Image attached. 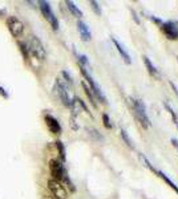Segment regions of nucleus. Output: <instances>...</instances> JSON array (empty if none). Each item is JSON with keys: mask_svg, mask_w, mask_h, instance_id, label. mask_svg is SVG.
I'll return each instance as SVG.
<instances>
[{"mask_svg": "<svg viewBox=\"0 0 178 199\" xmlns=\"http://www.w3.org/2000/svg\"><path fill=\"white\" fill-rule=\"evenodd\" d=\"M142 59H144V63H145L146 69H148L149 75H150V76H153V77L159 78V73H158V70H157V68H156V66L152 64V61L149 60V57H148V56H144Z\"/></svg>", "mask_w": 178, "mask_h": 199, "instance_id": "13", "label": "nucleus"}, {"mask_svg": "<svg viewBox=\"0 0 178 199\" xmlns=\"http://www.w3.org/2000/svg\"><path fill=\"white\" fill-rule=\"evenodd\" d=\"M80 70H81V75L85 77V80L88 81V84H89V88H90V90H92V93H93V96H96L97 98H99L102 104H106V97L104 96V93H102V90L100 89V86L97 85V82L93 80V77H92L88 73V70L85 69V68H82L81 65H80Z\"/></svg>", "mask_w": 178, "mask_h": 199, "instance_id": "2", "label": "nucleus"}, {"mask_svg": "<svg viewBox=\"0 0 178 199\" xmlns=\"http://www.w3.org/2000/svg\"><path fill=\"white\" fill-rule=\"evenodd\" d=\"M55 90H56V93H57V96H59V98L61 100V102L65 106L70 108V106H72V100L69 98V94H68V90H67L65 84H64L60 78H57L56 82H55Z\"/></svg>", "mask_w": 178, "mask_h": 199, "instance_id": "6", "label": "nucleus"}, {"mask_svg": "<svg viewBox=\"0 0 178 199\" xmlns=\"http://www.w3.org/2000/svg\"><path fill=\"white\" fill-rule=\"evenodd\" d=\"M19 47H20V51L23 52V56L24 59H28V48H27V45L24 44V42H19Z\"/></svg>", "mask_w": 178, "mask_h": 199, "instance_id": "24", "label": "nucleus"}, {"mask_svg": "<svg viewBox=\"0 0 178 199\" xmlns=\"http://www.w3.org/2000/svg\"><path fill=\"white\" fill-rule=\"evenodd\" d=\"M75 100H76V102H77V104H79V106H81V109H82V110H84V112H85V113H87V114H89V116H92V114H90V112H89V109H88V106H87V105H85V102H84V101H82L81 98H79V97H75Z\"/></svg>", "mask_w": 178, "mask_h": 199, "instance_id": "22", "label": "nucleus"}, {"mask_svg": "<svg viewBox=\"0 0 178 199\" xmlns=\"http://www.w3.org/2000/svg\"><path fill=\"white\" fill-rule=\"evenodd\" d=\"M132 104V108H133V112H134V116L136 118L138 119V122L142 125V127L148 129L150 126V119L146 114V109H145V105L141 100H136V98H130L129 100Z\"/></svg>", "mask_w": 178, "mask_h": 199, "instance_id": "1", "label": "nucleus"}, {"mask_svg": "<svg viewBox=\"0 0 178 199\" xmlns=\"http://www.w3.org/2000/svg\"><path fill=\"white\" fill-rule=\"evenodd\" d=\"M7 28L13 37H20L24 32V24L16 16H10L7 19Z\"/></svg>", "mask_w": 178, "mask_h": 199, "instance_id": "5", "label": "nucleus"}, {"mask_svg": "<svg viewBox=\"0 0 178 199\" xmlns=\"http://www.w3.org/2000/svg\"><path fill=\"white\" fill-rule=\"evenodd\" d=\"M112 41H113V44H114L116 45V48H117V51H118V53L120 54H121V57H122V59H124V61H125V63H126L128 64V65H129V64H132V60H130V56H129V53H128V52L126 51H125V48L124 47H122V45L121 44H120V42L117 41V40H116L114 37H112Z\"/></svg>", "mask_w": 178, "mask_h": 199, "instance_id": "12", "label": "nucleus"}, {"mask_svg": "<svg viewBox=\"0 0 178 199\" xmlns=\"http://www.w3.org/2000/svg\"><path fill=\"white\" fill-rule=\"evenodd\" d=\"M157 175H158V177H159V178H161V179H164L165 182H166L168 185L170 186V187L173 189L174 191H176L177 194H178V186H177L176 183H174V182H173V180H171L170 178H169V177L166 175V174H165V173H162V171H158V170H157Z\"/></svg>", "mask_w": 178, "mask_h": 199, "instance_id": "15", "label": "nucleus"}, {"mask_svg": "<svg viewBox=\"0 0 178 199\" xmlns=\"http://www.w3.org/2000/svg\"><path fill=\"white\" fill-rule=\"evenodd\" d=\"M89 4H90L92 10L94 11V13H96L97 16H100V15H101V8H100L99 3H97V1H94V0H92V1H89Z\"/></svg>", "mask_w": 178, "mask_h": 199, "instance_id": "21", "label": "nucleus"}, {"mask_svg": "<svg viewBox=\"0 0 178 199\" xmlns=\"http://www.w3.org/2000/svg\"><path fill=\"white\" fill-rule=\"evenodd\" d=\"M61 75H63V77L65 78V81L68 82L69 85H72V84H73V80H72V77L69 76V73L67 72V70H63V72H61Z\"/></svg>", "mask_w": 178, "mask_h": 199, "instance_id": "25", "label": "nucleus"}, {"mask_svg": "<svg viewBox=\"0 0 178 199\" xmlns=\"http://www.w3.org/2000/svg\"><path fill=\"white\" fill-rule=\"evenodd\" d=\"M75 53H76V56H77V59H79L80 65H81L82 68H85V69H87V66H89L88 57H87V56H84V54H80V53H77L76 51H75Z\"/></svg>", "mask_w": 178, "mask_h": 199, "instance_id": "18", "label": "nucleus"}, {"mask_svg": "<svg viewBox=\"0 0 178 199\" xmlns=\"http://www.w3.org/2000/svg\"><path fill=\"white\" fill-rule=\"evenodd\" d=\"M170 141H171V143H173V145H174V146H176V148L178 149V141H177L176 138H171Z\"/></svg>", "mask_w": 178, "mask_h": 199, "instance_id": "30", "label": "nucleus"}, {"mask_svg": "<svg viewBox=\"0 0 178 199\" xmlns=\"http://www.w3.org/2000/svg\"><path fill=\"white\" fill-rule=\"evenodd\" d=\"M87 130H88V133L90 134L92 137H93V138H96L97 141H102V136H101V134L96 129H93V127H88Z\"/></svg>", "mask_w": 178, "mask_h": 199, "instance_id": "20", "label": "nucleus"}, {"mask_svg": "<svg viewBox=\"0 0 178 199\" xmlns=\"http://www.w3.org/2000/svg\"><path fill=\"white\" fill-rule=\"evenodd\" d=\"M75 122H76V121H75V118H73V117H72V119H70V126H72V129H75V130H77V129H79V126H77V125H76V124H75Z\"/></svg>", "mask_w": 178, "mask_h": 199, "instance_id": "28", "label": "nucleus"}, {"mask_svg": "<svg viewBox=\"0 0 178 199\" xmlns=\"http://www.w3.org/2000/svg\"><path fill=\"white\" fill-rule=\"evenodd\" d=\"M0 93H1V94H3V96H4V98H8V94H7V93H5V92H4V89H3V88H1V86H0Z\"/></svg>", "mask_w": 178, "mask_h": 199, "instance_id": "29", "label": "nucleus"}, {"mask_svg": "<svg viewBox=\"0 0 178 199\" xmlns=\"http://www.w3.org/2000/svg\"><path fill=\"white\" fill-rule=\"evenodd\" d=\"M130 13H132V16H133V20L136 21V24H140L141 21H140V19H138V16H137L136 11H134V10H132V8H130Z\"/></svg>", "mask_w": 178, "mask_h": 199, "instance_id": "27", "label": "nucleus"}, {"mask_svg": "<svg viewBox=\"0 0 178 199\" xmlns=\"http://www.w3.org/2000/svg\"><path fill=\"white\" fill-rule=\"evenodd\" d=\"M45 124H47L48 129L51 130V133H55V134H60L61 133V126L59 124V121H57L56 118L53 117V116L51 114H45Z\"/></svg>", "mask_w": 178, "mask_h": 199, "instance_id": "10", "label": "nucleus"}, {"mask_svg": "<svg viewBox=\"0 0 178 199\" xmlns=\"http://www.w3.org/2000/svg\"><path fill=\"white\" fill-rule=\"evenodd\" d=\"M161 31L169 40H178V21H165L161 24Z\"/></svg>", "mask_w": 178, "mask_h": 199, "instance_id": "7", "label": "nucleus"}, {"mask_svg": "<svg viewBox=\"0 0 178 199\" xmlns=\"http://www.w3.org/2000/svg\"><path fill=\"white\" fill-rule=\"evenodd\" d=\"M48 187H49L51 192L53 194V197L56 199H65L68 197L67 189L61 185V182H57L55 179H49L48 180Z\"/></svg>", "mask_w": 178, "mask_h": 199, "instance_id": "8", "label": "nucleus"}, {"mask_svg": "<svg viewBox=\"0 0 178 199\" xmlns=\"http://www.w3.org/2000/svg\"><path fill=\"white\" fill-rule=\"evenodd\" d=\"M77 29H79L80 36H81V39L84 40V41H89V40L92 39L90 31H89L88 25L84 23V21H81V20H79V21H77Z\"/></svg>", "mask_w": 178, "mask_h": 199, "instance_id": "11", "label": "nucleus"}, {"mask_svg": "<svg viewBox=\"0 0 178 199\" xmlns=\"http://www.w3.org/2000/svg\"><path fill=\"white\" fill-rule=\"evenodd\" d=\"M39 5H40V10H41V12H43V16L51 23L52 29L57 31L59 29V20H57V17L55 16V13L52 12V8H51L49 3L45 1V0H41V1H39Z\"/></svg>", "mask_w": 178, "mask_h": 199, "instance_id": "4", "label": "nucleus"}, {"mask_svg": "<svg viewBox=\"0 0 178 199\" xmlns=\"http://www.w3.org/2000/svg\"><path fill=\"white\" fill-rule=\"evenodd\" d=\"M49 170H51V174H52V177H53V179L57 180V182L63 180L64 175L67 174L63 163H61L60 161H57V159H52L49 162Z\"/></svg>", "mask_w": 178, "mask_h": 199, "instance_id": "9", "label": "nucleus"}, {"mask_svg": "<svg viewBox=\"0 0 178 199\" xmlns=\"http://www.w3.org/2000/svg\"><path fill=\"white\" fill-rule=\"evenodd\" d=\"M177 127H178V124H177Z\"/></svg>", "mask_w": 178, "mask_h": 199, "instance_id": "32", "label": "nucleus"}, {"mask_svg": "<svg viewBox=\"0 0 178 199\" xmlns=\"http://www.w3.org/2000/svg\"><path fill=\"white\" fill-rule=\"evenodd\" d=\"M56 146L59 149V154H60V158L61 161H65V149H64V145L61 141H56Z\"/></svg>", "mask_w": 178, "mask_h": 199, "instance_id": "19", "label": "nucleus"}, {"mask_svg": "<svg viewBox=\"0 0 178 199\" xmlns=\"http://www.w3.org/2000/svg\"><path fill=\"white\" fill-rule=\"evenodd\" d=\"M65 4H67V7H68V10L72 12V15H75L76 17H81V16H82L81 10H80V8H79L73 1H69V0H67Z\"/></svg>", "mask_w": 178, "mask_h": 199, "instance_id": "14", "label": "nucleus"}, {"mask_svg": "<svg viewBox=\"0 0 178 199\" xmlns=\"http://www.w3.org/2000/svg\"><path fill=\"white\" fill-rule=\"evenodd\" d=\"M82 89H84L85 94L88 96V98H89V101H90V104L94 106V108H96V106H97V104H96V98H94V96H93V93H92L90 88H89L88 85L85 84V82H82Z\"/></svg>", "mask_w": 178, "mask_h": 199, "instance_id": "16", "label": "nucleus"}, {"mask_svg": "<svg viewBox=\"0 0 178 199\" xmlns=\"http://www.w3.org/2000/svg\"><path fill=\"white\" fill-rule=\"evenodd\" d=\"M177 59H178V57H177Z\"/></svg>", "mask_w": 178, "mask_h": 199, "instance_id": "33", "label": "nucleus"}, {"mask_svg": "<svg viewBox=\"0 0 178 199\" xmlns=\"http://www.w3.org/2000/svg\"><path fill=\"white\" fill-rule=\"evenodd\" d=\"M170 85H171V88H173V89H174V92H176V94L178 96V90H177V86H176V85H174V84H173V82H171V81H170Z\"/></svg>", "mask_w": 178, "mask_h": 199, "instance_id": "31", "label": "nucleus"}, {"mask_svg": "<svg viewBox=\"0 0 178 199\" xmlns=\"http://www.w3.org/2000/svg\"><path fill=\"white\" fill-rule=\"evenodd\" d=\"M120 134H121V138L125 141V143L128 145V148H130V149H134V145H133V142H132V139L129 138V136H128V133L125 131L124 129H121L120 130Z\"/></svg>", "mask_w": 178, "mask_h": 199, "instance_id": "17", "label": "nucleus"}, {"mask_svg": "<svg viewBox=\"0 0 178 199\" xmlns=\"http://www.w3.org/2000/svg\"><path fill=\"white\" fill-rule=\"evenodd\" d=\"M102 122H104V126H105L106 129H112V124H110V119H109L108 114H102Z\"/></svg>", "mask_w": 178, "mask_h": 199, "instance_id": "23", "label": "nucleus"}, {"mask_svg": "<svg viewBox=\"0 0 178 199\" xmlns=\"http://www.w3.org/2000/svg\"><path fill=\"white\" fill-rule=\"evenodd\" d=\"M28 52H32L39 60H45L47 57V53H45V49H44V45L40 40L36 37V36H31L28 39Z\"/></svg>", "mask_w": 178, "mask_h": 199, "instance_id": "3", "label": "nucleus"}, {"mask_svg": "<svg viewBox=\"0 0 178 199\" xmlns=\"http://www.w3.org/2000/svg\"><path fill=\"white\" fill-rule=\"evenodd\" d=\"M164 105H165V108H166V109L169 110V113H170V114H171V117H173V119H174V122H176V124H178V121H177V114H176V113H174V112H173V109H171V108H170V105H169V104H166V102H165V104H164Z\"/></svg>", "mask_w": 178, "mask_h": 199, "instance_id": "26", "label": "nucleus"}]
</instances>
